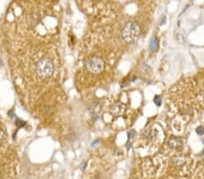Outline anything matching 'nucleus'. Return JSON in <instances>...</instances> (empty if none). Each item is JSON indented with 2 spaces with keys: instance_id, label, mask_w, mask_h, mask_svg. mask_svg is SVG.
Here are the masks:
<instances>
[{
  "instance_id": "1",
  "label": "nucleus",
  "mask_w": 204,
  "mask_h": 179,
  "mask_svg": "<svg viewBox=\"0 0 204 179\" xmlns=\"http://www.w3.org/2000/svg\"><path fill=\"white\" fill-rule=\"evenodd\" d=\"M140 26L134 22H129L122 30V37L125 43H134L140 36Z\"/></svg>"
},
{
  "instance_id": "9",
  "label": "nucleus",
  "mask_w": 204,
  "mask_h": 179,
  "mask_svg": "<svg viewBox=\"0 0 204 179\" xmlns=\"http://www.w3.org/2000/svg\"><path fill=\"white\" fill-rule=\"evenodd\" d=\"M196 132H197L198 135L201 136V135H202L204 133V128L202 127H198L197 129H196Z\"/></svg>"
},
{
  "instance_id": "10",
  "label": "nucleus",
  "mask_w": 204,
  "mask_h": 179,
  "mask_svg": "<svg viewBox=\"0 0 204 179\" xmlns=\"http://www.w3.org/2000/svg\"><path fill=\"white\" fill-rule=\"evenodd\" d=\"M2 138H4V132L2 131V130H0V140H1Z\"/></svg>"
},
{
  "instance_id": "5",
  "label": "nucleus",
  "mask_w": 204,
  "mask_h": 179,
  "mask_svg": "<svg viewBox=\"0 0 204 179\" xmlns=\"http://www.w3.org/2000/svg\"><path fill=\"white\" fill-rule=\"evenodd\" d=\"M89 112L91 114V116L93 119H96L99 116L101 115L102 112V105L100 103H95L93 104L89 110Z\"/></svg>"
},
{
  "instance_id": "8",
  "label": "nucleus",
  "mask_w": 204,
  "mask_h": 179,
  "mask_svg": "<svg viewBox=\"0 0 204 179\" xmlns=\"http://www.w3.org/2000/svg\"><path fill=\"white\" fill-rule=\"evenodd\" d=\"M153 100H154V102H155V104H156V105H158V106L161 105L162 100H161V97H160V96H155V97H154Z\"/></svg>"
},
{
  "instance_id": "6",
  "label": "nucleus",
  "mask_w": 204,
  "mask_h": 179,
  "mask_svg": "<svg viewBox=\"0 0 204 179\" xmlns=\"http://www.w3.org/2000/svg\"><path fill=\"white\" fill-rule=\"evenodd\" d=\"M183 141H181L179 138H175V137H172L169 140V145L170 148H175V149H179L183 146Z\"/></svg>"
},
{
  "instance_id": "3",
  "label": "nucleus",
  "mask_w": 204,
  "mask_h": 179,
  "mask_svg": "<svg viewBox=\"0 0 204 179\" xmlns=\"http://www.w3.org/2000/svg\"><path fill=\"white\" fill-rule=\"evenodd\" d=\"M86 68L91 73L97 74L104 69V62L100 57H92L86 63Z\"/></svg>"
},
{
  "instance_id": "4",
  "label": "nucleus",
  "mask_w": 204,
  "mask_h": 179,
  "mask_svg": "<svg viewBox=\"0 0 204 179\" xmlns=\"http://www.w3.org/2000/svg\"><path fill=\"white\" fill-rule=\"evenodd\" d=\"M125 110H126V106L123 104V103L120 102V101L113 103V104L110 107V112H111L113 116H116V117L123 115Z\"/></svg>"
},
{
  "instance_id": "7",
  "label": "nucleus",
  "mask_w": 204,
  "mask_h": 179,
  "mask_svg": "<svg viewBox=\"0 0 204 179\" xmlns=\"http://www.w3.org/2000/svg\"><path fill=\"white\" fill-rule=\"evenodd\" d=\"M157 41H156V39H152V41H151V43H150V49L151 50H152V51H154V50H156V48H157Z\"/></svg>"
},
{
  "instance_id": "11",
  "label": "nucleus",
  "mask_w": 204,
  "mask_h": 179,
  "mask_svg": "<svg viewBox=\"0 0 204 179\" xmlns=\"http://www.w3.org/2000/svg\"><path fill=\"white\" fill-rule=\"evenodd\" d=\"M2 64H3V63H2V62H1V60H0V67L2 66Z\"/></svg>"
},
{
  "instance_id": "2",
  "label": "nucleus",
  "mask_w": 204,
  "mask_h": 179,
  "mask_svg": "<svg viewBox=\"0 0 204 179\" xmlns=\"http://www.w3.org/2000/svg\"><path fill=\"white\" fill-rule=\"evenodd\" d=\"M36 74L40 78H48L54 73V63L49 58H43L36 63Z\"/></svg>"
}]
</instances>
